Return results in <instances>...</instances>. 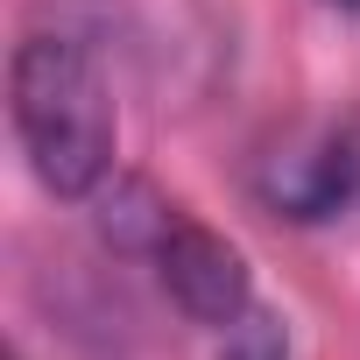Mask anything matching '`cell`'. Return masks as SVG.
I'll use <instances>...</instances> for the list:
<instances>
[{
    "label": "cell",
    "mask_w": 360,
    "mask_h": 360,
    "mask_svg": "<svg viewBox=\"0 0 360 360\" xmlns=\"http://www.w3.org/2000/svg\"><path fill=\"white\" fill-rule=\"evenodd\" d=\"M8 106L15 134L29 148V169L57 198H92L113 176V99L85 43L71 36H22L8 64Z\"/></svg>",
    "instance_id": "cell-1"
},
{
    "label": "cell",
    "mask_w": 360,
    "mask_h": 360,
    "mask_svg": "<svg viewBox=\"0 0 360 360\" xmlns=\"http://www.w3.org/2000/svg\"><path fill=\"white\" fill-rule=\"evenodd\" d=\"M155 262H162V290L184 304V318L219 325V332H233V325L248 318V262H240L212 226H198V219L176 212V226L162 233Z\"/></svg>",
    "instance_id": "cell-2"
},
{
    "label": "cell",
    "mask_w": 360,
    "mask_h": 360,
    "mask_svg": "<svg viewBox=\"0 0 360 360\" xmlns=\"http://www.w3.org/2000/svg\"><path fill=\"white\" fill-rule=\"evenodd\" d=\"M360 191V148L346 134H325L318 148H297V155H269L262 169V198L290 219H332L339 205H353Z\"/></svg>",
    "instance_id": "cell-3"
},
{
    "label": "cell",
    "mask_w": 360,
    "mask_h": 360,
    "mask_svg": "<svg viewBox=\"0 0 360 360\" xmlns=\"http://www.w3.org/2000/svg\"><path fill=\"white\" fill-rule=\"evenodd\" d=\"M176 226V205L155 198V184H141V176H113V184H99V233L120 248V255H155L162 233Z\"/></svg>",
    "instance_id": "cell-4"
},
{
    "label": "cell",
    "mask_w": 360,
    "mask_h": 360,
    "mask_svg": "<svg viewBox=\"0 0 360 360\" xmlns=\"http://www.w3.org/2000/svg\"><path fill=\"white\" fill-rule=\"evenodd\" d=\"M226 360H283V325L248 311L233 332H226Z\"/></svg>",
    "instance_id": "cell-5"
},
{
    "label": "cell",
    "mask_w": 360,
    "mask_h": 360,
    "mask_svg": "<svg viewBox=\"0 0 360 360\" xmlns=\"http://www.w3.org/2000/svg\"><path fill=\"white\" fill-rule=\"evenodd\" d=\"M339 8H353V15H360V0H339Z\"/></svg>",
    "instance_id": "cell-6"
},
{
    "label": "cell",
    "mask_w": 360,
    "mask_h": 360,
    "mask_svg": "<svg viewBox=\"0 0 360 360\" xmlns=\"http://www.w3.org/2000/svg\"><path fill=\"white\" fill-rule=\"evenodd\" d=\"M8 360H22V353H8Z\"/></svg>",
    "instance_id": "cell-7"
}]
</instances>
